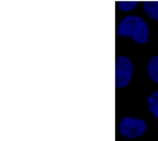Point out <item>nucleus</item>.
Here are the masks:
<instances>
[{"label":"nucleus","instance_id":"obj_6","mask_svg":"<svg viewBox=\"0 0 158 141\" xmlns=\"http://www.w3.org/2000/svg\"><path fill=\"white\" fill-rule=\"evenodd\" d=\"M149 110L156 118H158V90L149 96Z\"/></svg>","mask_w":158,"mask_h":141},{"label":"nucleus","instance_id":"obj_1","mask_svg":"<svg viewBox=\"0 0 158 141\" xmlns=\"http://www.w3.org/2000/svg\"><path fill=\"white\" fill-rule=\"evenodd\" d=\"M118 36H131L139 44H145L148 42L149 28L148 24L145 20L135 15L124 17L118 26Z\"/></svg>","mask_w":158,"mask_h":141},{"label":"nucleus","instance_id":"obj_2","mask_svg":"<svg viewBox=\"0 0 158 141\" xmlns=\"http://www.w3.org/2000/svg\"><path fill=\"white\" fill-rule=\"evenodd\" d=\"M147 122L145 120L137 118H123L121 123L118 125V131L122 135H124L127 138L135 139L139 138L147 131Z\"/></svg>","mask_w":158,"mask_h":141},{"label":"nucleus","instance_id":"obj_4","mask_svg":"<svg viewBox=\"0 0 158 141\" xmlns=\"http://www.w3.org/2000/svg\"><path fill=\"white\" fill-rule=\"evenodd\" d=\"M143 10L149 18L158 22V0L143 1Z\"/></svg>","mask_w":158,"mask_h":141},{"label":"nucleus","instance_id":"obj_3","mask_svg":"<svg viewBox=\"0 0 158 141\" xmlns=\"http://www.w3.org/2000/svg\"><path fill=\"white\" fill-rule=\"evenodd\" d=\"M133 73V64L124 56H120L115 64V87L123 88L129 85Z\"/></svg>","mask_w":158,"mask_h":141},{"label":"nucleus","instance_id":"obj_7","mask_svg":"<svg viewBox=\"0 0 158 141\" xmlns=\"http://www.w3.org/2000/svg\"><path fill=\"white\" fill-rule=\"evenodd\" d=\"M138 3L139 1L137 0H121V1H118V6L122 11H131L138 6Z\"/></svg>","mask_w":158,"mask_h":141},{"label":"nucleus","instance_id":"obj_5","mask_svg":"<svg viewBox=\"0 0 158 141\" xmlns=\"http://www.w3.org/2000/svg\"><path fill=\"white\" fill-rule=\"evenodd\" d=\"M148 73L149 77L158 84V56H154L148 64Z\"/></svg>","mask_w":158,"mask_h":141}]
</instances>
